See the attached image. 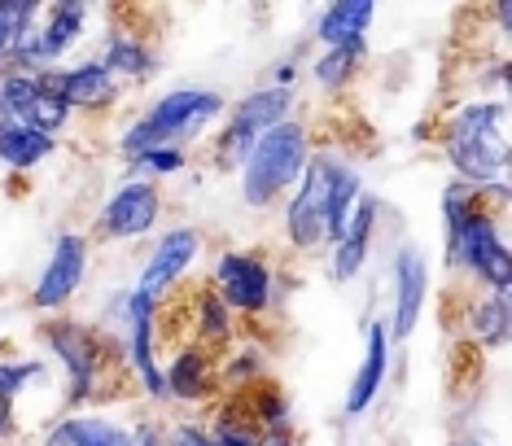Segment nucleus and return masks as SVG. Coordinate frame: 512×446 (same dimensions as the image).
Masks as SVG:
<instances>
[{
    "label": "nucleus",
    "instance_id": "nucleus-8",
    "mask_svg": "<svg viewBox=\"0 0 512 446\" xmlns=\"http://www.w3.org/2000/svg\"><path fill=\"white\" fill-rule=\"evenodd\" d=\"M167 215H171V197L162 184L119 175L114 189L92 210L84 232L92 237V245H149L167 228Z\"/></svg>",
    "mask_w": 512,
    "mask_h": 446
},
{
    "label": "nucleus",
    "instance_id": "nucleus-32",
    "mask_svg": "<svg viewBox=\"0 0 512 446\" xmlns=\"http://www.w3.org/2000/svg\"><path fill=\"white\" fill-rule=\"evenodd\" d=\"M307 57H311V40H298L289 53L272 57V62L263 66V79H259V84L276 88V92H298V88H302V70H307Z\"/></svg>",
    "mask_w": 512,
    "mask_h": 446
},
{
    "label": "nucleus",
    "instance_id": "nucleus-20",
    "mask_svg": "<svg viewBox=\"0 0 512 446\" xmlns=\"http://www.w3.org/2000/svg\"><path fill=\"white\" fill-rule=\"evenodd\" d=\"M390 372H394V337L386 328V315L377 311L364 320V355H359L351 372V385L342 390V416L364 420L381 403V394H386Z\"/></svg>",
    "mask_w": 512,
    "mask_h": 446
},
{
    "label": "nucleus",
    "instance_id": "nucleus-4",
    "mask_svg": "<svg viewBox=\"0 0 512 446\" xmlns=\"http://www.w3.org/2000/svg\"><path fill=\"white\" fill-rule=\"evenodd\" d=\"M232 97L215 84H171L158 88L136 114H127L114 132L110 149L114 158L127 162L141 149H158V145H176V149H193L197 140H206L224 123Z\"/></svg>",
    "mask_w": 512,
    "mask_h": 446
},
{
    "label": "nucleus",
    "instance_id": "nucleus-5",
    "mask_svg": "<svg viewBox=\"0 0 512 446\" xmlns=\"http://www.w3.org/2000/svg\"><path fill=\"white\" fill-rule=\"evenodd\" d=\"M316 123L294 114V119L276 123L267 136L254 140V149L246 154V162L237 167V197L241 206L254 210V215H267V210H281V202L294 193V184L302 180L311 154H316Z\"/></svg>",
    "mask_w": 512,
    "mask_h": 446
},
{
    "label": "nucleus",
    "instance_id": "nucleus-24",
    "mask_svg": "<svg viewBox=\"0 0 512 446\" xmlns=\"http://www.w3.org/2000/svg\"><path fill=\"white\" fill-rule=\"evenodd\" d=\"M372 62V44L359 40V44H342V49H311L307 57V70H302V84H311L320 92V97H346L359 79H364V70Z\"/></svg>",
    "mask_w": 512,
    "mask_h": 446
},
{
    "label": "nucleus",
    "instance_id": "nucleus-33",
    "mask_svg": "<svg viewBox=\"0 0 512 446\" xmlns=\"http://www.w3.org/2000/svg\"><path fill=\"white\" fill-rule=\"evenodd\" d=\"M162 446H211V433H206V416L184 412L171 425H162Z\"/></svg>",
    "mask_w": 512,
    "mask_h": 446
},
{
    "label": "nucleus",
    "instance_id": "nucleus-9",
    "mask_svg": "<svg viewBox=\"0 0 512 446\" xmlns=\"http://www.w3.org/2000/svg\"><path fill=\"white\" fill-rule=\"evenodd\" d=\"M97 62L110 70L114 79L132 92L154 88L167 70V53H162L158 31L145 22V14L136 9H101V27H97Z\"/></svg>",
    "mask_w": 512,
    "mask_h": 446
},
{
    "label": "nucleus",
    "instance_id": "nucleus-38",
    "mask_svg": "<svg viewBox=\"0 0 512 446\" xmlns=\"http://www.w3.org/2000/svg\"><path fill=\"white\" fill-rule=\"evenodd\" d=\"M5 184H9V175H5V171H0V189H5Z\"/></svg>",
    "mask_w": 512,
    "mask_h": 446
},
{
    "label": "nucleus",
    "instance_id": "nucleus-17",
    "mask_svg": "<svg viewBox=\"0 0 512 446\" xmlns=\"http://www.w3.org/2000/svg\"><path fill=\"white\" fill-rule=\"evenodd\" d=\"M162 385H167V407L180 412H211L219 403V377H215V355L193 346L189 337H176L162 355Z\"/></svg>",
    "mask_w": 512,
    "mask_h": 446
},
{
    "label": "nucleus",
    "instance_id": "nucleus-18",
    "mask_svg": "<svg viewBox=\"0 0 512 446\" xmlns=\"http://www.w3.org/2000/svg\"><path fill=\"white\" fill-rule=\"evenodd\" d=\"M167 324H171V333H176V337H189L193 346L211 350V355H219V350L232 346L241 337L237 315L219 302V293L206 285V280H202V285H189L176 302H171V307H167Z\"/></svg>",
    "mask_w": 512,
    "mask_h": 446
},
{
    "label": "nucleus",
    "instance_id": "nucleus-26",
    "mask_svg": "<svg viewBox=\"0 0 512 446\" xmlns=\"http://www.w3.org/2000/svg\"><path fill=\"white\" fill-rule=\"evenodd\" d=\"M377 5L372 0H329L316 18H311V49H342V44L368 40Z\"/></svg>",
    "mask_w": 512,
    "mask_h": 446
},
{
    "label": "nucleus",
    "instance_id": "nucleus-6",
    "mask_svg": "<svg viewBox=\"0 0 512 446\" xmlns=\"http://www.w3.org/2000/svg\"><path fill=\"white\" fill-rule=\"evenodd\" d=\"M276 263L281 258H272L263 245H237V241H224L206 254V285L237 315L241 333H259L272 315H281V302H276Z\"/></svg>",
    "mask_w": 512,
    "mask_h": 446
},
{
    "label": "nucleus",
    "instance_id": "nucleus-19",
    "mask_svg": "<svg viewBox=\"0 0 512 446\" xmlns=\"http://www.w3.org/2000/svg\"><path fill=\"white\" fill-rule=\"evenodd\" d=\"M36 446H136V416L114 407H62L40 425Z\"/></svg>",
    "mask_w": 512,
    "mask_h": 446
},
{
    "label": "nucleus",
    "instance_id": "nucleus-12",
    "mask_svg": "<svg viewBox=\"0 0 512 446\" xmlns=\"http://www.w3.org/2000/svg\"><path fill=\"white\" fill-rule=\"evenodd\" d=\"M92 237L84 228H57L53 232V245L44 254L36 280L27 289V311L31 315H66L79 302V293L88 289V276H92Z\"/></svg>",
    "mask_w": 512,
    "mask_h": 446
},
{
    "label": "nucleus",
    "instance_id": "nucleus-34",
    "mask_svg": "<svg viewBox=\"0 0 512 446\" xmlns=\"http://www.w3.org/2000/svg\"><path fill=\"white\" fill-rule=\"evenodd\" d=\"M136 446H162V420L136 416Z\"/></svg>",
    "mask_w": 512,
    "mask_h": 446
},
{
    "label": "nucleus",
    "instance_id": "nucleus-37",
    "mask_svg": "<svg viewBox=\"0 0 512 446\" xmlns=\"http://www.w3.org/2000/svg\"><path fill=\"white\" fill-rule=\"evenodd\" d=\"M451 446H504V442H491V438H456Z\"/></svg>",
    "mask_w": 512,
    "mask_h": 446
},
{
    "label": "nucleus",
    "instance_id": "nucleus-36",
    "mask_svg": "<svg viewBox=\"0 0 512 446\" xmlns=\"http://www.w3.org/2000/svg\"><path fill=\"white\" fill-rule=\"evenodd\" d=\"M263 446H302V442H298V429H294V433H267Z\"/></svg>",
    "mask_w": 512,
    "mask_h": 446
},
{
    "label": "nucleus",
    "instance_id": "nucleus-16",
    "mask_svg": "<svg viewBox=\"0 0 512 446\" xmlns=\"http://www.w3.org/2000/svg\"><path fill=\"white\" fill-rule=\"evenodd\" d=\"M0 97H5V119L27 123L44 136H57L62 145L75 136L79 119L71 114V105L49 88L44 70H5L0 75Z\"/></svg>",
    "mask_w": 512,
    "mask_h": 446
},
{
    "label": "nucleus",
    "instance_id": "nucleus-35",
    "mask_svg": "<svg viewBox=\"0 0 512 446\" xmlns=\"http://www.w3.org/2000/svg\"><path fill=\"white\" fill-rule=\"evenodd\" d=\"M407 136H412V145H434V110H429L425 119L416 123V127H412V132H407Z\"/></svg>",
    "mask_w": 512,
    "mask_h": 446
},
{
    "label": "nucleus",
    "instance_id": "nucleus-1",
    "mask_svg": "<svg viewBox=\"0 0 512 446\" xmlns=\"http://www.w3.org/2000/svg\"><path fill=\"white\" fill-rule=\"evenodd\" d=\"M442 272L469 293H512V237L508 210L491 206L464 180H447L438 193Z\"/></svg>",
    "mask_w": 512,
    "mask_h": 446
},
{
    "label": "nucleus",
    "instance_id": "nucleus-23",
    "mask_svg": "<svg viewBox=\"0 0 512 446\" xmlns=\"http://www.w3.org/2000/svg\"><path fill=\"white\" fill-rule=\"evenodd\" d=\"M215 377H219V398H241L254 385L272 381V346L263 333H241L232 346L215 355Z\"/></svg>",
    "mask_w": 512,
    "mask_h": 446
},
{
    "label": "nucleus",
    "instance_id": "nucleus-31",
    "mask_svg": "<svg viewBox=\"0 0 512 446\" xmlns=\"http://www.w3.org/2000/svg\"><path fill=\"white\" fill-rule=\"evenodd\" d=\"M44 0H0V75L14 70V49L22 40V31L40 18Z\"/></svg>",
    "mask_w": 512,
    "mask_h": 446
},
{
    "label": "nucleus",
    "instance_id": "nucleus-21",
    "mask_svg": "<svg viewBox=\"0 0 512 446\" xmlns=\"http://www.w3.org/2000/svg\"><path fill=\"white\" fill-rule=\"evenodd\" d=\"M381 223H386V202L368 189L359 197V206L351 210V219H346L342 237H337L329 245V254H324V267H329L333 285H351V280L364 276V267L372 263V250H377Z\"/></svg>",
    "mask_w": 512,
    "mask_h": 446
},
{
    "label": "nucleus",
    "instance_id": "nucleus-29",
    "mask_svg": "<svg viewBox=\"0 0 512 446\" xmlns=\"http://www.w3.org/2000/svg\"><path fill=\"white\" fill-rule=\"evenodd\" d=\"M206 416V433H211V446H263V433L254 429V420L246 416L241 398H219Z\"/></svg>",
    "mask_w": 512,
    "mask_h": 446
},
{
    "label": "nucleus",
    "instance_id": "nucleus-39",
    "mask_svg": "<svg viewBox=\"0 0 512 446\" xmlns=\"http://www.w3.org/2000/svg\"><path fill=\"white\" fill-rule=\"evenodd\" d=\"M0 119H5V97H0Z\"/></svg>",
    "mask_w": 512,
    "mask_h": 446
},
{
    "label": "nucleus",
    "instance_id": "nucleus-30",
    "mask_svg": "<svg viewBox=\"0 0 512 446\" xmlns=\"http://www.w3.org/2000/svg\"><path fill=\"white\" fill-rule=\"evenodd\" d=\"M197 162L193 149H176V145H158V149H141V154H132L123 162V175H136V180H149V184H162L167 189V180H176Z\"/></svg>",
    "mask_w": 512,
    "mask_h": 446
},
{
    "label": "nucleus",
    "instance_id": "nucleus-22",
    "mask_svg": "<svg viewBox=\"0 0 512 446\" xmlns=\"http://www.w3.org/2000/svg\"><path fill=\"white\" fill-rule=\"evenodd\" d=\"M512 293H469L460 289V307L451 311V320L460 324V333L482 350V355H504L508 333H512Z\"/></svg>",
    "mask_w": 512,
    "mask_h": 446
},
{
    "label": "nucleus",
    "instance_id": "nucleus-28",
    "mask_svg": "<svg viewBox=\"0 0 512 446\" xmlns=\"http://www.w3.org/2000/svg\"><path fill=\"white\" fill-rule=\"evenodd\" d=\"M241 407H246V416L254 420V429H259L263 438L267 433H294V403H289L281 381L254 385L250 394H241Z\"/></svg>",
    "mask_w": 512,
    "mask_h": 446
},
{
    "label": "nucleus",
    "instance_id": "nucleus-3",
    "mask_svg": "<svg viewBox=\"0 0 512 446\" xmlns=\"http://www.w3.org/2000/svg\"><path fill=\"white\" fill-rule=\"evenodd\" d=\"M36 346L62 381V407H114V412H123L127 398L136 403L132 381L123 377V368L110 359L106 342L84 315H44L36 324Z\"/></svg>",
    "mask_w": 512,
    "mask_h": 446
},
{
    "label": "nucleus",
    "instance_id": "nucleus-13",
    "mask_svg": "<svg viewBox=\"0 0 512 446\" xmlns=\"http://www.w3.org/2000/svg\"><path fill=\"white\" fill-rule=\"evenodd\" d=\"M281 241L294 263L324 258L329 250V154L320 140L294 193L281 202Z\"/></svg>",
    "mask_w": 512,
    "mask_h": 446
},
{
    "label": "nucleus",
    "instance_id": "nucleus-15",
    "mask_svg": "<svg viewBox=\"0 0 512 446\" xmlns=\"http://www.w3.org/2000/svg\"><path fill=\"white\" fill-rule=\"evenodd\" d=\"M44 79H49V88L57 97L71 105V114L79 123H106L127 105V88L92 53L75 57V62H66V66L44 70Z\"/></svg>",
    "mask_w": 512,
    "mask_h": 446
},
{
    "label": "nucleus",
    "instance_id": "nucleus-11",
    "mask_svg": "<svg viewBox=\"0 0 512 446\" xmlns=\"http://www.w3.org/2000/svg\"><path fill=\"white\" fill-rule=\"evenodd\" d=\"M206 254H211L206 228H197V223H189V219L167 223V228L149 241L145 263H141V272H136L132 285L141 289L145 298H154L158 307H171V302L189 289L197 263H206Z\"/></svg>",
    "mask_w": 512,
    "mask_h": 446
},
{
    "label": "nucleus",
    "instance_id": "nucleus-10",
    "mask_svg": "<svg viewBox=\"0 0 512 446\" xmlns=\"http://www.w3.org/2000/svg\"><path fill=\"white\" fill-rule=\"evenodd\" d=\"M92 27H101V9L88 0H44L40 18L22 31L14 49V70H53L84 57Z\"/></svg>",
    "mask_w": 512,
    "mask_h": 446
},
{
    "label": "nucleus",
    "instance_id": "nucleus-7",
    "mask_svg": "<svg viewBox=\"0 0 512 446\" xmlns=\"http://www.w3.org/2000/svg\"><path fill=\"white\" fill-rule=\"evenodd\" d=\"M302 110L298 92H276L267 84L246 88L237 101L228 105L224 123L211 132V145H206V167L215 175H237V167L246 162V154L254 149V140L267 136L276 123L294 119Z\"/></svg>",
    "mask_w": 512,
    "mask_h": 446
},
{
    "label": "nucleus",
    "instance_id": "nucleus-25",
    "mask_svg": "<svg viewBox=\"0 0 512 446\" xmlns=\"http://www.w3.org/2000/svg\"><path fill=\"white\" fill-rule=\"evenodd\" d=\"M62 140L57 136H44L27 123H14V119H0V171L9 180H31L40 175L49 162L62 158Z\"/></svg>",
    "mask_w": 512,
    "mask_h": 446
},
{
    "label": "nucleus",
    "instance_id": "nucleus-2",
    "mask_svg": "<svg viewBox=\"0 0 512 446\" xmlns=\"http://www.w3.org/2000/svg\"><path fill=\"white\" fill-rule=\"evenodd\" d=\"M434 145L447 158L451 180H464L477 193L512 180V105L460 92L434 110Z\"/></svg>",
    "mask_w": 512,
    "mask_h": 446
},
{
    "label": "nucleus",
    "instance_id": "nucleus-14",
    "mask_svg": "<svg viewBox=\"0 0 512 446\" xmlns=\"http://www.w3.org/2000/svg\"><path fill=\"white\" fill-rule=\"evenodd\" d=\"M390 311H386V328L394 342H412V333L425 320L429 293H434V272H429V254L421 241H394L390 263Z\"/></svg>",
    "mask_w": 512,
    "mask_h": 446
},
{
    "label": "nucleus",
    "instance_id": "nucleus-27",
    "mask_svg": "<svg viewBox=\"0 0 512 446\" xmlns=\"http://www.w3.org/2000/svg\"><path fill=\"white\" fill-rule=\"evenodd\" d=\"M57 385V372L53 363L40 355V350H22V355H0V394L9 403H27V398H40V394H53Z\"/></svg>",
    "mask_w": 512,
    "mask_h": 446
}]
</instances>
